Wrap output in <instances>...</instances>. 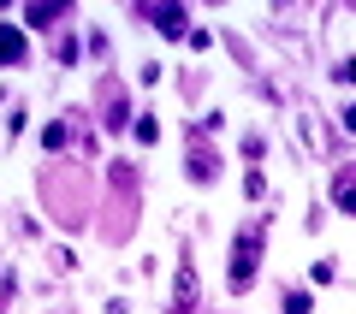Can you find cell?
I'll return each mask as SVG.
<instances>
[{
	"instance_id": "1",
	"label": "cell",
	"mask_w": 356,
	"mask_h": 314,
	"mask_svg": "<svg viewBox=\"0 0 356 314\" xmlns=\"http://www.w3.org/2000/svg\"><path fill=\"white\" fill-rule=\"evenodd\" d=\"M255 261H261V238H255V231H243L238 249H232V290H243V285L255 279Z\"/></svg>"
},
{
	"instance_id": "2",
	"label": "cell",
	"mask_w": 356,
	"mask_h": 314,
	"mask_svg": "<svg viewBox=\"0 0 356 314\" xmlns=\"http://www.w3.org/2000/svg\"><path fill=\"white\" fill-rule=\"evenodd\" d=\"M0 60H6V65L24 60V36H18V30H0Z\"/></svg>"
},
{
	"instance_id": "3",
	"label": "cell",
	"mask_w": 356,
	"mask_h": 314,
	"mask_svg": "<svg viewBox=\"0 0 356 314\" xmlns=\"http://www.w3.org/2000/svg\"><path fill=\"white\" fill-rule=\"evenodd\" d=\"M344 125H350V131H356V107H350V113H344Z\"/></svg>"
}]
</instances>
